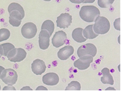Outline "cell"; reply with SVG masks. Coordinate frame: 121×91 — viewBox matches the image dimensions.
Instances as JSON below:
<instances>
[{
    "mask_svg": "<svg viewBox=\"0 0 121 91\" xmlns=\"http://www.w3.org/2000/svg\"><path fill=\"white\" fill-rule=\"evenodd\" d=\"M8 12L9 14L10 24L14 27L19 26L22 20L25 16L24 10L22 6L18 3H11L8 7Z\"/></svg>",
    "mask_w": 121,
    "mask_h": 91,
    "instance_id": "cell-1",
    "label": "cell"
},
{
    "mask_svg": "<svg viewBox=\"0 0 121 91\" xmlns=\"http://www.w3.org/2000/svg\"><path fill=\"white\" fill-rule=\"evenodd\" d=\"M100 15V12L96 7L94 6H84L79 12V16L85 22L92 23Z\"/></svg>",
    "mask_w": 121,
    "mask_h": 91,
    "instance_id": "cell-2",
    "label": "cell"
},
{
    "mask_svg": "<svg viewBox=\"0 0 121 91\" xmlns=\"http://www.w3.org/2000/svg\"><path fill=\"white\" fill-rule=\"evenodd\" d=\"M95 24L93 25L94 33L97 34H105L110 29V23L106 18L102 16H98L95 20Z\"/></svg>",
    "mask_w": 121,
    "mask_h": 91,
    "instance_id": "cell-3",
    "label": "cell"
},
{
    "mask_svg": "<svg viewBox=\"0 0 121 91\" xmlns=\"http://www.w3.org/2000/svg\"><path fill=\"white\" fill-rule=\"evenodd\" d=\"M1 79L5 84L12 86L16 84L18 80L17 73L13 69H4L2 72Z\"/></svg>",
    "mask_w": 121,
    "mask_h": 91,
    "instance_id": "cell-4",
    "label": "cell"
},
{
    "mask_svg": "<svg viewBox=\"0 0 121 91\" xmlns=\"http://www.w3.org/2000/svg\"><path fill=\"white\" fill-rule=\"evenodd\" d=\"M27 53L22 48H14L10 50L7 55L8 59L13 63H17L23 61L26 58Z\"/></svg>",
    "mask_w": 121,
    "mask_h": 91,
    "instance_id": "cell-5",
    "label": "cell"
},
{
    "mask_svg": "<svg viewBox=\"0 0 121 91\" xmlns=\"http://www.w3.org/2000/svg\"><path fill=\"white\" fill-rule=\"evenodd\" d=\"M38 29L35 24L31 22H28L23 25L21 29L22 36L27 39H31L36 35Z\"/></svg>",
    "mask_w": 121,
    "mask_h": 91,
    "instance_id": "cell-6",
    "label": "cell"
},
{
    "mask_svg": "<svg viewBox=\"0 0 121 91\" xmlns=\"http://www.w3.org/2000/svg\"><path fill=\"white\" fill-rule=\"evenodd\" d=\"M96 53V47L95 45L90 43L81 46L77 50V54L79 58L86 55H91L92 57H94Z\"/></svg>",
    "mask_w": 121,
    "mask_h": 91,
    "instance_id": "cell-7",
    "label": "cell"
},
{
    "mask_svg": "<svg viewBox=\"0 0 121 91\" xmlns=\"http://www.w3.org/2000/svg\"><path fill=\"white\" fill-rule=\"evenodd\" d=\"M93 62V57L91 55H86L80 57L74 62V66L80 70H84L90 66V64Z\"/></svg>",
    "mask_w": 121,
    "mask_h": 91,
    "instance_id": "cell-8",
    "label": "cell"
},
{
    "mask_svg": "<svg viewBox=\"0 0 121 91\" xmlns=\"http://www.w3.org/2000/svg\"><path fill=\"white\" fill-rule=\"evenodd\" d=\"M72 22V17L69 13H62L57 18V26L61 29L68 28Z\"/></svg>",
    "mask_w": 121,
    "mask_h": 91,
    "instance_id": "cell-9",
    "label": "cell"
},
{
    "mask_svg": "<svg viewBox=\"0 0 121 91\" xmlns=\"http://www.w3.org/2000/svg\"><path fill=\"white\" fill-rule=\"evenodd\" d=\"M51 36L46 30H42L39 35V45L43 50H47L50 46V38Z\"/></svg>",
    "mask_w": 121,
    "mask_h": 91,
    "instance_id": "cell-10",
    "label": "cell"
},
{
    "mask_svg": "<svg viewBox=\"0 0 121 91\" xmlns=\"http://www.w3.org/2000/svg\"><path fill=\"white\" fill-rule=\"evenodd\" d=\"M67 34L63 31H58L55 33L52 39V43L56 48H59L65 44L67 40Z\"/></svg>",
    "mask_w": 121,
    "mask_h": 91,
    "instance_id": "cell-11",
    "label": "cell"
},
{
    "mask_svg": "<svg viewBox=\"0 0 121 91\" xmlns=\"http://www.w3.org/2000/svg\"><path fill=\"white\" fill-rule=\"evenodd\" d=\"M46 66L43 60L36 59L31 64V70L33 73L36 75H40L46 71Z\"/></svg>",
    "mask_w": 121,
    "mask_h": 91,
    "instance_id": "cell-12",
    "label": "cell"
},
{
    "mask_svg": "<svg viewBox=\"0 0 121 91\" xmlns=\"http://www.w3.org/2000/svg\"><path fill=\"white\" fill-rule=\"evenodd\" d=\"M60 81L59 76L54 72H48L43 76V82L48 86H55Z\"/></svg>",
    "mask_w": 121,
    "mask_h": 91,
    "instance_id": "cell-13",
    "label": "cell"
},
{
    "mask_svg": "<svg viewBox=\"0 0 121 91\" xmlns=\"http://www.w3.org/2000/svg\"><path fill=\"white\" fill-rule=\"evenodd\" d=\"M74 48L72 46L68 45L60 48L58 52L57 56L60 59L65 60L69 58L74 53Z\"/></svg>",
    "mask_w": 121,
    "mask_h": 91,
    "instance_id": "cell-14",
    "label": "cell"
},
{
    "mask_svg": "<svg viewBox=\"0 0 121 91\" xmlns=\"http://www.w3.org/2000/svg\"><path fill=\"white\" fill-rule=\"evenodd\" d=\"M101 73L103 75V76L101 78V81L102 83L113 85L114 80L112 75L110 74V69L107 68H104L101 70Z\"/></svg>",
    "mask_w": 121,
    "mask_h": 91,
    "instance_id": "cell-15",
    "label": "cell"
},
{
    "mask_svg": "<svg viewBox=\"0 0 121 91\" xmlns=\"http://www.w3.org/2000/svg\"><path fill=\"white\" fill-rule=\"evenodd\" d=\"M83 29L82 28H78L75 29L72 32V38L77 42L82 43L86 41V38H84V37L82 34L83 33Z\"/></svg>",
    "mask_w": 121,
    "mask_h": 91,
    "instance_id": "cell-16",
    "label": "cell"
},
{
    "mask_svg": "<svg viewBox=\"0 0 121 91\" xmlns=\"http://www.w3.org/2000/svg\"><path fill=\"white\" fill-rule=\"evenodd\" d=\"M83 35L86 39L91 40L97 37L99 34L94 33L93 30V25H89L83 30Z\"/></svg>",
    "mask_w": 121,
    "mask_h": 91,
    "instance_id": "cell-17",
    "label": "cell"
},
{
    "mask_svg": "<svg viewBox=\"0 0 121 91\" xmlns=\"http://www.w3.org/2000/svg\"><path fill=\"white\" fill-rule=\"evenodd\" d=\"M14 48V46L9 42L0 45V54L2 56L7 57L10 50Z\"/></svg>",
    "mask_w": 121,
    "mask_h": 91,
    "instance_id": "cell-18",
    "label": "cell"
},
{
    "mask_svg": "<svg viewBox=\"0 0 121 91\" xmlns=\"http://www.w3.org/2000/svg\"><path fill=\"white\" fill-rule=\"evenodd\" d=\"M41 29V30H46L51 36L55 30L54 23L52 21H50V20H46V21H44V22L42 24Z\"/></svg>",
    "mask_w": 121,
    "mask_h": 91,
    "instance_id": "cell-19",
    "label": "cell"
},
{
    "mask_svg": "<svg viewBox=\"0 0 121 91\" xmlns=\"http://www.w3.org/2000/svg\"><path fill=\"white\" fill-rule=\"evenodd\" d=\"M81 90V85L79 82L77 81H73L68 84L65 88V91H80Z\"/></svg>",
    "mask_w": 121,
    "mask_h": 91,
    "instance_id": "cell-20",
    "label": "cell"
},
{
    "mask_svg": "<svg viewBox=\"0 0 121 91\" xmlns=\"http://www.w3.org/2000/svg\"><path fill=\"white\" fill-rule=\"evenodd\" d=\"M11 33L9 30L6 28H2L0 29V42H2L7 40L9 38Z\"/></svg>",
    "mask_w": 121,
    "mask_h": 91,
    "instance_id": "cell-21",
    "label": "cell"
},
{
    "mask_svg": "<svg viewBox=\"0 0 121 91\" xmlns=\"http://www.w3.org/2000/svg\"><path fill=\"white\" fill-rule=\"evenodd\" d=\"M115 0H98L97 3L101 8H106L113 4Z\"/></svg>",
    "mask_w": 121,
    "mask_h": 91,
    "instance_id": "cell-22",
    "label": "cell"
},
{
    "mask_svg": "<svg viewBox=\"0 0 121 91\" xmlns=\"http://www.w3.org/2000/svg\"><path fill=\"white\" fill-rule=\"evenodd\" d=\"M120 21H121L120 18H117V19L115 20V21H114V23H113L114 27H115V28L117 30H118V31H120V30H121V28H120V24H121Z\"/></svg>",
    "mask_w": 121,
    "mask_h": 91,
    "instance_id": "cell-23",
    "label": "cell"
},
{
    "mask_svg": "<svg viewBox=\"0 0 121 91\" xmlns=\"http://www.w3.org/2000/svg\"><path fill=\"white\" fill-rule=\"evenodd\" d=\"M72 3H76V4H80V3H83L85 0H69Z\"/></svg>",
    "mask_w": 121,
    "mask_h": 91,
    "instance_id": "cell-24",
    "label": "cell"
},
{
    "mask_svg": "<svg viewBox=\"0 0 121 91\" xmlns=\"http://www.w3.org/2000/svg\"><path fill=\"white\" fill-rule=\"evenodd\" d=\"M11 86H9V85H8V86H6V87H4V88H3V91H4V90H14V91H16V89H15V88L14 87H13V88H10L11 87Z\"/></svg>",
    "mask_w": 121,
    "mask_h": 91,
    "instance_id": "cell-25",
    "label": "cell"
},
{
    "mask_svg": "<svg viewBox=\"0 0 121 91\" xmlns=\"http://www.w3.org/2000/svg\"><path fill=\"white\" fill-rule=\"evenodd\" d=\"M48 90V89L46 88V87H43V86H39V87H38L36 89V90Z\"/></svg>",
    "mask_w": 121,
    "mask_h": 91,
    "instance_id": "cell-26",
    "label": "cell"
},
{
    "mask_svg": "<svg viewBox=\"0 0 121 91\" xmlns=\"http://www.w3.org/2000/svg\"><path fill=\"white\" fill-rule=\"evenodd\" d=\"M95 0H85L84 1V3H94V2H95Z\"/></svg>",
    "mask_w": 121,
    "mask_h": 91,
    "instance_id": "cell-27",
    "label": "cell"
},
{
    "mask_svg": "<svg viewBox=\"0 0 121 91\" xmlns=\"http://www.w3.org/2000/svg\"><path fill=\"white\" fill-rule=\"evenodd\" d=\"M4 70V68H3V66H0V79H1V74H2V72L3 70Z\"/></svg>",
    "mask_w": 121,
    "mask_h": 91,
    "instance_id": "cell-28",
    "label": "cell"
},
{
    "mask_svg": "<svg viewBox=\"0 0 121 91\" xmlns=\"http://www.w3.org/2000/svg\"><path fill=\"white\" fill-rule=\"evenodd\" d=\"M43 1H51V0H43Z\"/></svg>",
    "mask_w": 121,
    "mask_h": 91,
    "instance_id": "cell-29",
    "label": "cell"
},
{
    "mask_svg": "<svg viewBox=\"0 0 121 91\" xmlns=\"http://www.w3.org/2000/svg\"><path fill=\"white\" fill-rule=\"evenodd\" d=\"M1 57H2V55H1V54H0V58H1Z\"/></svg>",
    "mask_w": 121,
    "mask_h": 91,
    "instance_id": "cell-30",
    "label": "cell"
},
{
    "mask_svg": "<svg viewBox=\"0 0 121 91\" xmlns=\"http://www.w3.org/2000/svg\"><path fill=\"white\" fill-rule=\"evenodd\" d=\"M0 90H1V85H0Z\"/></svg>",
    "mask_w": 121,
    "mask_h": 91,
    "instance_id": "cell-31",
    "label": "cell"
}]
</instances>
